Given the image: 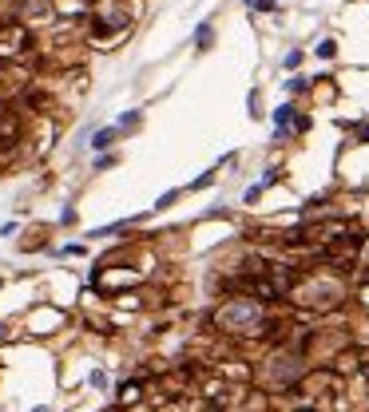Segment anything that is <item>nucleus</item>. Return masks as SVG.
I'll return each instance as SVG.
<instances>
[{
  "instance_id": "nucleus-1",
  "label": "nucleus",
  "mask_w": 369,
  "mask_h": 412,
  "mask_svg": "<svg viewBox=\"0 0 369 412\" xmlns=\"http://www.w3.org/2000/svg\"><path fill=\"white\" fill-rule=\"evenodd\" d=\"M219 325L230 333H255L262 325V309L255 301H230V305L219 309Z\"/></svg>"
},
{
  "instance_id": "nucleus-2",
  "label": "nucleus",
  "mask_w": 369,
  "mask_h": 412,
  "mask_svg": "<svg viewBox=\"0 0 369 412\" xmlns=\"http://www.w3.org/2000/svg\"><path fill=\"white\" fill-rule=\"evenodd\" d=\"M24 44H28L24 28H0V56H20Z\"/></svg>"
},
{
  "instance_id": "nucleus-3",
  "label": "nucleus",
  "mask_w": 369,
  "mask_h": 412,
  "mask_svg": "<svg viewBox=\"0 0 369 412\" xmlns=\"http://www.w3.org/2000/svg\"><path fill=\"white\" fill-rule=\"evenodd\" d=\"M112 139H115V131H112V127H108V131H96V151L112 147Z\"/></svg>"
},
{
  "instance_id": "nucleus-4",
  "label": "nucleus",
  "mask_w": 369,
  "mask_h": 412,
  "mask_svg": "<svg viewBox=\"0 0 369 412\" xmlns=\"http://www.w3.org/2000/svg\"><path fill=\"white\" fill-rule=\"evenodd\" d=\"M210 36H215V32H210V24H203V28L195 32V44H199V48H207V44H210Z\"/></svg>"
},
{
  "instance_id": "nucleus-5",
  "label": "nucleus",
  "mask_w": 369,
  "mask_h": 412,
  "mask_svg": "<svg viewBox=\"0 0 369 412\" xmlns=\"http://www.w3.org/2000/svg\"><path fill=\"white\" fill-rule=\"evenodd\" d=\"M334 52H337V44H334V40H321V44H318V56H326V60H330Z\"/></svg>"
},
{
  "instance_id": "nucleus-6",
  "label": "nucleus",
  "mask_w": 369,
  "mask_h": 412,
  "mask_svg": "<svg viewBox=\"0 0 369 412\" xmlns=\"http://www.w3.org/2000/svg\"><path fill=\"white\" fill-rule=\"evenodd\" d=\"M32 412H48V409H32Z\"/></svg>"
},
{
  "instance_id": "nucleus-7",
  "label": "nucleus",
  "mask_w": 369,
  "mask_h": 412,
  "mask_svg": "<svg viewBox=\"0 0 369 412\" xmlns=\"http://www.w3.org/2000/svg\"><path fill=\"white\" fill-rule=\"evenodd\" d=\"M250 4H255V0H250Z\"/></svg>"
}]
</instances>
